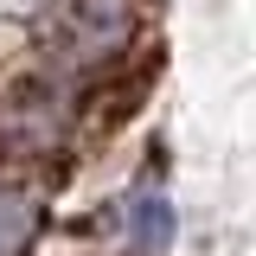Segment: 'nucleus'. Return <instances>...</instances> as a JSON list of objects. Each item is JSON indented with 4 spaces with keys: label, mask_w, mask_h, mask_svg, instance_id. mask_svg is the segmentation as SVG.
Instances as JSON below:
<instances>
[{
    "label": "nucleus",
    "mask_w": 256,
    "mask_h": 256,
    "mask_svg": "<svg viewBox=\"0 0 256 256\" xmlns=\"http://www.w3.org/2000/svg\"><path fill=\"white\" fill-rule=\"evenodd\" d=\"M128 230H134L148 250H160V244H166V230H173V212H166L160 198H141V205H134V218H128Z\"/></svg>",
    "instance_id": "f03ea898"
},
{
    "label": "nucleus",
    "mask_w": 256,
    "mask_h": 256,
    "mask_svg": "<svg viewBox=\"0 0 256 256\" xmlns=\"http://www.w3.org/2000/svg\"><path fill=\"white\" fill-rule=\"evenodd\" d=\"M32 230H38V205L26 192H0V256H26Z\"/></svg>",
    "instance_id": "f257e3e1"
}]
</instances>
